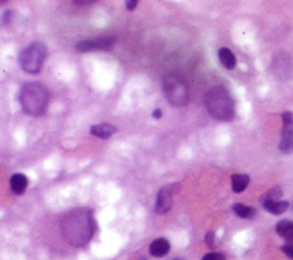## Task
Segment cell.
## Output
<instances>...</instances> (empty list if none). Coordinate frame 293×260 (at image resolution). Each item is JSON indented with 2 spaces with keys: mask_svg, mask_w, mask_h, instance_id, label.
I'll list each match as a JSON object with an SVG mask.
<instances>
[{
  "mask_svg": "<svg viewBox=\"0 0 293 260\" xmlns=\"http://www.w3.org/2000/svg\"><path fill=\"white\" fill-rule=\"evenodd\" d=\"M47 56V47L43 42H34L20 54L18 62L22 70L29 74H38Z\"/></svg>",
  "mask_w": 293,
  "mask_h": 260,
  "instance_id": "obj_4",
  "label": "cell"
},
{
  "mask_svg": "<svg viewBox=\"0 0 293 260\" xmlns=\"http://www.w3.org/2000/svg\"><path fill=\"white\" fill-rule=\"evenodd\" d=\"M201 260H226V256L221 252H210Z\"/></svg>",
  "mask_w": 293,
  "mask_h": 260,
  "instance_id": "obj_18",
  "label": "cell"
},
{
  "mask_svg": "<svg viewBox=\"0 0 293 260\" xmlns=\"http://www.w3.org/2000/svg\"><path fill=\"white\" fill-rule=\"evenodd\" d=\"M177 187L178 184H171L159 189L155 203V212L157 215H164L170 210L172 207V197Z\"/></svg>",
  "mask_w": 293,
  "mask_h": 260,
  "instance_id": "obj_7",
  "label": "cell"
},
{
  "mask_svg": "<svg viewBox=\"0 0 293 260\" xmlns=\"http://www.w3.org/2000/svg\"><path fill=\"white\" fill-rule=\"evenodd\" d=\"M283 128L281 133V141L278 149L284 154H290L293 152V114L290 111H285L282 114Z\"/></svg>",
  "mask_w": 293,
  "mask_h": 260,
  "instance_id": "obj_6",
  "label": "cell"
},
{
  "mask_svg": "<svg viewBox=\"0 0 293 260\" xmlns=\"http://www.w3.org/2000/svg\"><path fill=\"white\" fill-rule=\"evenodd\" d=\"M170 249H171L170 242H168L166 239L159 237V239H156L155 241H152L149 247V251L153 257L160 258V257H164V256H166L168 252H170Z\"/></svg>",
  "mask_w": 293,
  "mask_h": 260,
  "instance_id": "obj_8",
  "label": "cell"
},
{
  "mask_svg": "<svg viewBox=\"0 0 293 260\" xmlns=\"http://www.w3.org/2000/svg\"><path fill=\"white\" fill-rule=\"evenodd\" d=\"M218 56H219L220 62H221V64L226 69H228V70L235 69V67H236V57L229 48H226V47H223V48H220L219 52H218Z\"/></svg>",
  "mask_w": 293,
  "mask_h": 260,
  "instance_id": "obj_13",
  "label": "cell"
},
{
  "mask_svg": "<svg viewBox=\"0 0 293 260\" xmlns=\"http://www.w3.org/2000/svg\"><path fill=\"white\" fill-rule=\"evenodd\" d=\"M10 189L16 195H21L28 187V178L23 174H15L10 177Z\"/></svg>",
  "mask_w": 293,
  "mask_h": 260,
  "instance_id": "obj_10",
  "label": "cell"
},
{
  "mask_svg": "<svg viewBox=\"0 0 293 260\" xmlns=\"http://www.w3.org/2000/svg\"><path fill=\"white\" fill-rule=\"evenodd\" d=\"M204 105L210 115L219 121H232L235 116V104L228 90L223 87H213L204 96Z\"/></svg>",
  "mask_w": 293,
  "mask_h": 260,
  "instance_id": "obj_2",
  "label": "cell"
},
{
  "mask_svg": "<svg viewBox=\"0 0 293 260\" xmlns=\"http://www.w3.org/2000/svg\"><path fill=\"white\" fill-rule=\"evenodd\" d=\"M12 17H13V10H6V12H3L1 16L2 23L8 24L9 22L12 21Z\"/></svg>",
  "mask_w": 293,
  "mask_h": 260,
  "instance_id": "obj_21",
  "label": "cell"
},
{
  "mask_svg": "<svg viewBox=\"0 0 293 260\" xmlns=\"http://www.w3.org/2000/svg\"><path fill=\"white\" fill-rule=\"evenodd\" d=\"M233 210L238 216V217L244 218V219L253 218L254 215H255L254 208L244 206V204H242V203H235V204H234Z\"/></svg>",
  "mask_w": 293,
  "mask_h": 260,
  "instance_id": "obj_16",
  "label": "cell"
},
{
  "mask_svg": "<svg viewBox=\"0 0 293 260\" xmlns=\"http://www.w3.org/2000/svg\"><path fill=\"white\" fill-rule=\"evenodd\" d=\"M205 242H206L207 247L213 249L214 248V233L213 232H208L205 236Z\"/></svg>",
  "mask_w": 293,
  "mask_h": 260,
  "instance_id": "obj_20",
  "label": "cell"
},
{
  "mask_svg": "<svg viewBox=\"0 0 293 260\" xmlns=\"http://www.w3.org/2000/svg\"><path fill=\"white\" fill-rule=\"evenodd\" d=\"M117 131V128L110 123H100L94 124L91 127L90 133L95 137H98L101 139H108L112 136Z\"/></svg>",
  "mask_w": 293,
  "mask_h": 260,
  "instance_id": "obj_9",
  "label": "cell"
},
{
  "mask_svg": "<svg viewBox=\"0 0 293 260\" xmlns=\"http://www.w3.org/2000/svg\"><path fill=\"white\" fill-rule=\"evenodd\" d=\"M117 41V38L113 36L109 37H102V38H97L94 40H91L92 49L95 50H111L112 47L115 46Z\"/></svg>",
  "mask_w": 293,
  "mask_h": 260,
  "instance_id": "obj_12",
  "label": "cell"
},
{
  "mask_svg": "<svg viewBox=\"0 0 293 260\" xmlns=\"http://www.w3.org/2000/svg\"><path fill=\"white\" fill-rule=\"evenodd\" d=\"M262 206L270 214L281 215L288 210L289 202L287 201H262Z\"/></svg>",
  "mask_w": 293,
  "mask_h": 260,
  "instance_id": "obj_14",
  "label": "cell"
},
{
  "mask_svg": "<svg viewBox=\"0 0 293 260\" xmlns=\"http://www.w3.org/2000/svg\"><path fill=\"white\" fill-rule=\"evenodd\" d=\"M138 3H139L138 0H128V1H126V9L132 12V10H134L135 8H137Z\"/></svg>",
  "mask_w": 293,
  "mask_h": 260,
  "instance_id": "obj_22",
  "label": "cell"
},
{
  "mask_svg": "<svg viewBox=\"0 0 293 260\" xmlns=\"http://www.w3.org/2000/svg\"><path fill=\"white\" fill-rule=\"evenodd\" d=\"M94 219L87 208L75 209L64 216L61 222L62 235L71 245L86 244L94 234Z\"/></svg>",
  "mask_w": 293,
  "mask_h": 260,
  "instance_id": "obj_1",
  "label": "cell"
},
{
  "mask_svg": "<svg viewBox=\"0 0 293 260\" xmlns=\"http://www.w3.org/2000/svg\"><path fill=\"white\" fill-rule=\"evenodd\" d=\"M282 195H283V192H282L281 187H274L263 196L262 201H280L278 199H280Z\"/></svg>",
  "mask_w": 293,
  "mask_h": 260,
  "instance_id": "obj_17",
  "label": "cell"
},
{
  "mask_svg": "<svg viewBox=\"0 0 293 260\" xmlns=\"http://www.w3.org/2000/svg\"><path fill=\"white\" fill-rule=\"evenodd\" d=\"M174 260H181V259H174Z\"/></svg>",
  "mask_w": 293,
  "mask_h": 260,
  "instance_id": "obj_26",
  "label": "cell"
},
{
  "mask_svg": "<svg viewBox=\"0 0 293 260\" xmlns=\"http://www.w3.org/2000/svg\"><path fill=\"white\" fill-rule=\"evenodd\" d=\"M18 101L27 114L39 116L46 112L49 94L47 88L40 82H28L21 88Z\"/></svg>",
  "mask_w": 293,
  "mask_h": 260,
  "instance_id": "obj_3",
  "label": "cell"
},
{
  "mask_svg": "<svg viewBox=\"0 0 293 260\" xmlns=\"http://www.w3.org/2000/svg\"><path fill=\"white\" fill-rule=\"evenodd\" d=\"M141 260H146V258H142V259H141Z\"/></svg>",
  "mask_w": 293,
  "mask_h": 260,
  "instance_id": "obj_25",
  "label": "cell"
},
{
  "mask_svg": "<svg viewBox=\"0 0 293 260\" xmlns=\"http://www.w3.org/2000/svg\"><path fill=\"white\" fill-rule=\"evenodd\" d=\"M250 183V177L247 175L235 174L232 176V187L235 193H242L247 187Z\"/></svg>",
  "mask_w": 293,
  "mask_h": 260,
  "instance_id": "obj_15",
  "label": "cell"
},
{
  "mask_svg": "<svg viewBox=\"0 0 293 260\" xmlns=\"http://www.w3.org/2000/svg\"><path fill=\"white\" fill-rule=\"evenodd\" d=\"M162 115H163V113H162V111H160L159 109L153 110V112H152L153 119H160V118H162Z\"/></svg>",
  "mask_w": 293,
  "mask_h": 260,
  "instance_id": "obj_23",
  "label": "cell"
},
{
  "mask_svg": "<svg viewBox=\"0 0 293 260\" xmlns=\"http://www.w3.org/2000/svg\"><path fill=\"white\" fill-rule=\"evenodd\" d=\"M75 5H90L92 1H73Z\"/></svg>",
  "mask_w": 293,
  "mask_h": 260,
  "instance_id": "obj_24",
  "label": "cell"
},
{
  "mask_svg": "<svg viewBox=\"0 0 293 260\" xmlns=\"http://www.w3.org/2000/svg\"><path fill=\"white\" fill-rule=\"evenodd\" d=\"M282 251H283L289 258H291L293 260V243H288L283 245V247H282Z\"/></svg>",
  "mask_w": 293,
  "mask_h": 260,
  "instance_id": "obj_19",
  "label": "cell"
},
{
  "mask_svg": "<svg viewBox=\"0 0 293 260\" xmlns=\"http://www.w3.org/2000/svg\"><path fill=\"white\" fill-rule=\"evenodd\" d=\"M276 232L288 243L293 242V222L288 221V219L278 222L276 225Z\"/></svg>",
  "mask_w": 293,
  "mask_h": 260,
  "instance_id": "obj_11",
  "label": "cell"
},
{
  "mask_svg": "<svg viewBox=\"0 0 293 260\" xmlns=\"http://www.w3.org/2000/svg\"><path fill=\"white\" fill-rule=\"evenodd\" d=\"M163 93L168 103L175 108L185 106L189 101V91L186 82L175 74H168L163 80Z\"/></svg>",
  "mask_w": 293,
  "mask_h": 260,
  "instance_id": "obj_5",
  "label": "cell"
}]
</instances>
